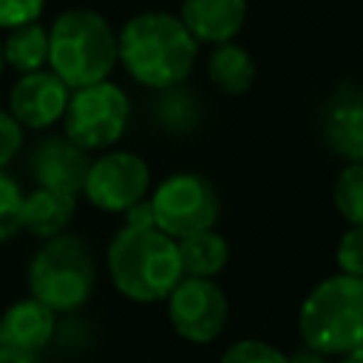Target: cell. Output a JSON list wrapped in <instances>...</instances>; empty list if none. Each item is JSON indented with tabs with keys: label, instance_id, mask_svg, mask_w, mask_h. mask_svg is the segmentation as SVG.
Returning a JSON list of instances; mask_svg holds the SVG:
<instances>
[{
	"label": "cell",
	"instance_id": "obj_1",
	"mask_svg": "<svg viewBox=\"0 0 363 363\" xmlns=\"http://www.w3.org/2000/svg\"><path fill=\"white\" fill-rule=\"evenodd\" d=\"M116 48L128 77L153 91L182 85L199 57V40L187 31L182 17L162 9L128 17L116 31Z\"/></svg>",
	"mask_w": 363,
	"mask_h": 363
},
{
	"label": "cell",
	"instance_id": "obj_2",
	"mask_svg": "<svg viewBox=\"0 0 363 363\" xmlns=\"http://www.w3.org/2000/svg\"><path fill=\"white\" fill-rule=\"evenodd\" d=\"M108 275L113 286L136 303L164 301L184 275L179 241L159 227L125 224L108 244Z\"/></svg>",
	"mask_w": 363,
	"mask_h": 363
},
{
	"label": "cell",
	"instance_id": "obj_3",
	"mask_svg": "<svg viewBox=\"0 0 363 363\" xmlns=\"http://www.w3.org/2000/svg\"><path fill=\"white\" fill-rule=\"evenodd\" d=\"M119 62L116 31L85 6L65 9L48 28V68L74 91L108 79Z\"/></svg>",
	"mask_w": 363,
	"mask_h": 363
},
{
	"label": "cell",
	"instance_id": "obj_4",
	"mask_svg": "<svg viewBox=\"0 0 363 363\" xmlns=\"http://www.w3.org/2000/svg\"><path fill=\"white\" fill-rule=\"evenodd\" d=\"M298 332L306 349L323 357L346 354L363 346V278L332 275L320 281L301 303Z\"/></svg>",
	"mask_w": 363,
	"mask_h": 363
},
{
	"label": "cell",
	"instance_id": "obj_5",
	"mask_svg": "<svg viewBox=\"0 0 363 363\" xmlns=\"http://www.w3.org/2000/svg\"><path fill=\"white\" fill-rule=\"evenodd\" d=\"M96 281V264L88 244L77 235H51L28 264V292L54 312L79 309Z\"/></svg>",
	"mask_w": 363,
	"mask_h": 363
},
{
	"label": "cell",
	"instance_id": "obj_6",
	"mask_svg": "<svg viewBox=\"0 0 363 363\" xmlns=\"http://www.w3.org/2000/svg\"><path fill=\"white\" fill-rule=\"evenodd\" d=\"M130 119L128 94L111 82L99 79L82 88H74L62 113V128L71 142L85 150H105L116 145Z\"/></svg>",
	"mask_w": 363,
	"mask_h": 363
},
{
	"label": "cell",
	"instance_id": "obj_7",
	"mask_svg": "<svg viewBox=\"0 0 363 363\" xmlns=\"http://www.w3.org/2000/svg\"><path fill=\"white\" fill-rule=\"evenodd\" d=\"M153 221L170 238H184L201 230H210L218 218V193L210 179L201 173L184 170L173 173L150 196Z\"/></svg>",
	"mask_w": 363,
	"mask_h": 363
},
{
	"label": "cell",
	"instance_id": "obj_8",
	"mask_svg": "<svg viewBox=\"0 0 363 363\" xmlns=\"http://www.w3.org/2000/svg\"><path fill=\"white\" fill-rule=\"evenodd\" d=\"M164 301L173 332L190 343H210L227 326L230 303L224 289L213 278L182 275V281L170 289Z\"/></svg>",
	"mask_w": 363,
	"mask_h": 363
},
{
	"label": "cell",
	"instance_id": "obj_9",
	"mask_svg": "<svg viewBox=\"0 0 363 363\" xmlns=\"http://www.w3.org/2000/svg\"><path fill=\"white\" fill-rule=\"evenodd\" d=\"M150 167L142 156L130 150H111L91 162L82 193L105 213H125L130 204L147 196Z\"/></svg>",
	"mask_w": 363,
	"mask_h": 363
},
{
	"label": "cell",
	"instance_id": "obj_10",
	"mask_svg": "<svg viewBox=\"0 0 363 363\" xmlns=\"http://www.w3.org/2000/svg\"><path fill=\"white\" fill-rule=\"evenodd\" d=\"M68 96L71 88L51 68H37L17 77L9 91V111L28 130H48L62 119Z\"/></svg>",
	"mask_w": 363,
	"mask_h": 363
},
{
	"label": "cell",
	"instance_id": "obj_11",
	"mask_svg": "<svg viewBox=\"0 0 363 363\" xmlns=\"http://www.w3.org/2000/svg\"><path fill=\"white\" fill-rule=\"evenodd\" d=\"M28 167L40 187L77 196L82 193L91 159H88V150L71 142L68 136H45L34 145Z\"/></svg>",
	"mask_w": 363,
	"mask_h": 363
},
{
	"label": "cell",
	"instance_id": "obj_12",
	"mask_svg": "<svg viewBox=\"0 0 363 363\" xmlns=\"http://www.w3.org/2000/svg\"><path fill=\"white\" fill-rule=\"evenodd\" d=\"M247 0H182L179 17L187 31L207 45L235 40L247 23Z\"/></svg>",
	"mask_w": 363,
	"mask_h": 363
},
{
	"label": "cell",
	"instance_id": "obj_13",
	"mask_svg": "<svg viewBox=\"0 0 363 363\" xmlns=\"http://www.w3.org/2000/svg\"><path fill=\"white\" fill-rule=\"evenodd\" d=\"M320 128L326 145L337 156L363 162V88H340L329 99Z\"/></svg>",
	"mask_w": 363,
	"mask_h": 363
},
{
	"label": "cell",
	"instance_id": "obj_14",
	"mask_svg": "<svg viewBox=\"0 0 363 363\" xmlns=\"http://www.w3.org/2000/svg\"><path fill=\"white\" fill-rule=\"evenodd\" d=\"M54 309L40 303L37 298H26L11 303L0 315V346L37 354L48 346L54 335Z\"/></svg>",
	"mask_w": 363,
	"mask_h": 363
},
{
	"label": "cell",
	"instance_id": "obj_15",
	"mask_svg": "<svg viewBox=\"0 0 363 363\" xmlns=\"http://www.w3.org/2000/svg\"><path fill=\"white\" fill-rule=\"evenodd\" d=\"M74 213H77V196L37 184V190L23 196L20 224L26 233L37 238H51V235H60L71 224Z\"/></svg>",
	"mask_w": 363,
	"mask_h": 363
},
{
	"label": "cell",
	"instance_id": "obj_16",
	"mask_svg": "<svg viewBox=\"0 0 363 363\" xmlns=\"http://www.w3.org/2000/svg\"><path fill=\"white\" fill-rule=\"evenodd\" d=\"M207 79L227 96H241L255 82V60L235 40L216 43L207 57Z\"/></svg>",
	"mask_w": 363,
	"mask_h": 363
},
{
	"label": "cell",
	"instance_id": "obj_17",
	"mask_svg": "<svg viewBox=\"0 0 363 363\" xmlns=\"http://www.w3.org/2000/svg\"><path fill=\"white\" fill-rule=\"evenodd\" d=\"M0 43H3V62L17 74H28L48 65V28L40 20L9 28L6 40Z\"/></svg>",
	"mask_w": 363,
	"mask_h": 363
},
{
	"label": "cell",
	"instance_id": "obj_18",
	"mask_svg": "<svg viewBox=\"0 0 363 363\" xmlns=\"http://www.w3.org/2000/svg\"><path fill=\"white\" fill-rule=\"evenodd\" d=\"M179 258H182V272L184 275L216 278L224 269L227 258H230V247L218 233L201 230V233L179 238Z\"/></svg>",
	"mask_w": 363,
	"mask_h": 363
},
{
	"label": "cell",
	"instance_id": "obj_19",
	"mask_svg": "<svg viewBox=\"0 0 363 363\" xmlns=\"http://www.w3.org/2000/svg\"><path fill=\"white\" fill-rule=\"evenodd\" d=\"M199 102L193 94H187L182 85H170V88H162L159 91V99H156V119L164 130H173V133H182V130H190L199 125Z\"/></svg>",
	"mask_w": 363,
	"mask_h": 363
},
{
	"label": "cell",
	"instance_id": "obj_20",
	"mask_svg": "<svg viewBox=\"0 0 363 363\" xmlns=\"http://www.w3.org/2000/svg\"><path fill=\"white\" fill-rule=\"evenodd\" d=\"M332 199L349 224H363V162H349L337 173Z\"/></svg>",
	"mask_w": 363,
	"mask_h": 363
},
{
	"label": "cell",
	"instance_id": "obj_21",
	"mask_svg": "<svg viewBox=\"0 0 363 363\" xmlns=\"http://www.w3.org/2000/svg\"><path fill=\"white\" fill-rule=\"evenodd\" d=\"M20 216H23V190L0 167V244L14 238L23 230Z\"/></svg>",
	"mask_w": 363,
	"mask_h": 363
},
{
	"label": "cell",
	"instance_id": "obj_22",
	"mask_svg": "<svg viewBox=\"0 0 363 363\" xmlns=\"http://www.w3.org/2000/svg\"><path fill=\"white\" fill-rule=\"evenodd\" d=\"M221 363H289V357H284V352H278L275 346L264 343V340H238L233 343L224 354Z\"/></svg>",
	"mask_w": 363,
	"mask_h": 363
},
{
	"label": "cell",
	"instance_id": "obj_23",
	"mask_svg": "<svg viewBox=\"0 0 363 363\" xmlns=\"http://www.w3.org/2000/svg\"><path fill=\"white\" fill-rule=\"evenodd\" d=\"M335 258H337L340 272L354 275V278H363V224H352L340 235L337 250H335Z\"/></svg>",
	"mask_w": 363,
	"mask_h": 363
},
{
	"label": "cell",
	"instance_id": "obj_24",
	"mask_svg": "<svg viewBox=\"0 0 363 363\" xmlns=\"http://www.w3.org/2000/svg\"><path fill=\"white\" fill-rule=\"evenodd\" d=\"M45 0H0V28H14L31 20H40Z\"/></svg>",
	"mask_w": 363,
	"mask_h": 363
},
{
	"label": "cell",
	"instance_id": "obj_25",
	"mask_svg": "<svg viewBox=\"0 0 363 363\" xmlns=\"http://www.w3.org/2000/svg\"><path fill=\"white\" fill-rule=\"evenodd\" d=\"M23 147V125L11 116V111L0 108V167H6Z\"/></svg>",
	"mask_w": 363,
	"mask_h": 363
},
{
	"label": "cell",
	"instance_id": "obj_26",
	"mask_svg": "<svg viewBox=\"0 0 363 363\" xmlns=\"http://www.w3.org/2000/svg\"><path fill=\"white\" fill-rule=\"evenodd\" d=\"M125 224H130V227H156V221H153V207H150V199H147V196L139 199L136 204H130V207L125 210Z\"/></svg>",
	"mask_w": 363,
	"mask_h": 363
},
{
	"label": "cell",
	"instance_id": "obj_27",
	"mask_svg": "<svg viewBox=\"0 0 363 363\" xmlns=\"http://www.w3.org/2000/svg\"><path fill=\"white\" fill-rule=\"evenodd\" d=\"M0 363H37V354L28 352H17L9 346H0Z\"/></svg>",
	"mask_w": 363,
	"mask_h": 363
},
{
	"label": "cell",
	"instance_id": "obj_28",
	"mask_svg": "<svg viewBox=\"0 0 363 363\" xmlns=\"http://www.w3.org/2000/svg\"><path fill=\"white\" fill-rule=\"evenodd\" d=\"M289 363H323V354L309 349L306 354H295V357H289Z\"/></svg>",
	"mask_w": 363,
	"mask_h": 363
},
{
	"label": "cell",
	"instance_id": "obj_29",
	"mask_svg": "<svg viewBox=\"0 0 363 363\" xmlns=\"http://www.w3.org/2000/svg\"><path fill=\"white\" fill-rule=\"evenodd\" d=\"M343 360L340 363H363V346L360 349H352V352H346V354H340Z\"/></svg>",
	"mask_w": 363,
	"mask_h": 363
},
{
	"label": "cell",
	"instance_id": "obj_30",
	"mask_svg": "<svg viewBox=\"0 0 363 363\" xmlns=\"http://www.w3.org/2000/svg\"><path fill=\"white\" fill-rule=\"evenodd\" d=\"M3 68H6V62H3V43H0V74H3Z\"/></svg>",
	"mask_w": 363,
	"mask_h": 363
}]
</instances>
